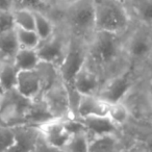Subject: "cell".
Returning <instances> with one entry per match:
<instances>
[{
    "label": "cell",
    "instance_id": "obj_26",
    "mask_svg": "<svg viewBox=\"0 0 152 152\" xmlns=\"http://www.w3.org/2000/svg\"><path fill=\"white\" fill-rule=\"evenodd\" d=\"M16 28L13 11H0V32Z\"/></svg>",
    "mask_w": 152,
    "mask_h": 152
},
{
    "label": "cell",
    "instance_id": "obj_28",
    "mask_svg": "<svg viewBox=\"0 0 152 152\" xmlns=\"http://www.w3.org/2000/svg\"><path fill=\"white\" fill-rule=\"evenodd\" d=\"M19 5V0H0V11H14Z\"/></svg>",
    "mask_w": 152,
    "mask_h": 152
},
{
    "label": "cell",
    "instance_id": "obj_3",
    "mask_svg": "<svg viewBox=\"0 0 152 152\" xmlns=\"http://www.w3.org/2000/svg\"><path fill=\"white\" fill-rule=\"evenodd\" d=\"M96 30L124 34L133 20L126 3L121 0H94Z\"/></svg>",
    "mask_w": 152,
    "mask_h": 152
},
{
    "label": "cell",
    "instance_id": "obj_16",
    "mask_svg": "<svg viewBox=\"0 0 152 152\" xmlns=\"http://www.w3.org/2000/svg\"><path fill=\"white\" fill-rule=\"evenodd\" d=\"M19 48L16 28L0 32V61H13Z\"/></svg>",
    "mask_w": 152,
    "mask_h": 152
},
{
    "label": "cell",
    "instance_id": "obj_12",
    "mask_svg": "<svg viewBox=\"0 0 152 152\" xmlns=\"http://www.w3.org/2000/svg\"><path fill=\"white\" fill-rule=\"evenodd\" d=\"M39 127L50 150L54 151H63L72 134L66 124V119L51 118L41 123Z\"/></svg>",
    "mask_w": 152,
    "mask_h": 152
},
{
    "label": "cell",
    "instance_id": "obj_2",
    "mask_svg": "<svg viewBox=\"0 0 152 152\" xmlns=\"http://www.w3.org/2000/svg\"><path fill=\"white\" fill-rule=\"evenodd\" d=\"M44 13L51 16L73 38L88 42L96 31L94 0H76L64 7Z\"/></svg>",
    "mask_w": 152,
    "mask_h": 152
},
{
    "label": "cell",
    "instance_id": "obj_20",
    "mask_svg": "<svg viewBox=\"0 0 152 152\" xmlns=\"http://www.w3.org/2000/svg\"><path fill=\"white\" fill-rule=\"evenodd\" d=\"M34 31L38 34L41 41H44L52 36L56 29V22L51 16L42 11H34Z\"/></svg>",
    "mask_w": 152,
    "mask_h": 152
},
{
    "label": "cell",
    "instance_id": "obj_29",
    "mask_svg": "<svg viewBox=\"0 0 152 152\" xmlns=\"http://www.w3.org/2000/svg\"><path fill=\"white\" fill-rule=\"evenodd\" d=\"M76 0H49L48 1V7L44 12L48 11L51 9H59V7H64L66 5L70 4V3L74 2Z\"/></svg>",
    "mask_w": 152,
    "mask_h": 152
},
{
    "label": "cell",
    "instance_id": "obj_4",
    "mask_svg": "<svg viewBox=\"0 0 152 152\" xmlns=\"http://www.w3.org/2000/svg\"><path fill=\"white\" fill-rule=\"evenodd\" d=\"M124 50L130 67L149 68L152 65V27L133 22L124 36Z\"/></svg>",
    "mask_w": 152,
    "mask_h": 152
},
{
    "label": "cell",
    "instance_id": "obj_21",
    "mask_svg": "<svg viewBox=\"0 0 152 152\" xmlns=\"http://www.w3.org/2000/svg\"><path fill=\"white\" fill-rule=\"evenodd\" d=\"M90 134L87 129L73 132L65 146L64 152H89Z\"/></svg>",
    "mask_w": 152,
    "mask_h": 152
},
{
    "label": "cell",
    "instance_id": "obj_27",
    "mask_svg": "<svg viewBox=\"0 0 152 152\" xmlns=\"http://www.w3.org/2000/svg\"><path fill=\"white\" fill-rule=\"evenodd\" d=\"M49 0H19V7H24L32 11L44 12L48 7Z\"/></svg>",
    "mask_w": 152,
    "mask_h": 152
},
{
    "label": "cell",
    "instance_id": "obj_19",
    "mask_svg": "<svg viewBox=\"0 0 152 152\" xmlns=\"http://www.w3.org/2000/svg\"><path fill=\"white\" fill-rule=\"evenodd\" d=\"M41 58L39 56L37 49L34 48H22L20 47L14 57V65L19 71L34 69L41 63Z\"/></svg>",
    "mask_w": 152,
    "mask_h": 152
},
{
    "label": "cell",
    "instance_id": "obj_14",
    "mask_svg": "<svg viewBox=\"0 0 152 152\" xmlns=\"http://www.w3.org/2000/svg\"><path fill=\"white\" fill-rule=\"evenodd\" d=\"M127 151V145L121 131L105 132L91 137L89 152Z\"/></svg>",
    "mask_w": 152,
    "mask_h": 152
},
{
    "label": "cell",
    "instance_id": "obj_25",
    "mask_svg": "<svg viewBox=\"0 0 152 152\" xmlns=\"http://www.w3.org/2000/svg\"><path fill=\"white\" fill-rule=\"evenodd\" d=\"M15 144L13 127L0 122V152H10Z\"/></svg>",
    "mask_w": 152,
    "mask_h": 152
},
{
    "label": "cell",
    "instance_id": "obj_8",
    "mask_svg": "<svg viewBox=\"0 0 152 152\" xmlns=\"http://www.w3.org/2000/svg\"><path fill=\"white\" fill-rule=\"evenodd\" d=\"M41 99L52 118L68 119L75 117L68 87L59 78L43 92Z\"/></svg>",
    "mask_w": 152,
    "mask_h": 152
},
{
    "label": "cell",
    "instance_id": "obj_24",
    "mask_svg": "<svg viewBox=\"0 0 152 152\" xmlns=\"http://www.w3.org/2000/svg\"><path fill=\"white\" fill-rule=\"evenodd\" d=\"M18 43L22 48H34L39 46L41 40L34 29H24L16 27Z\"/></svg>",
    "mask_w": 152,
    "mask_h": 152
},
{
    "label": "cell",
    "instance_id": "obj_17",
    "mask_svg": "<svg viewBox=\"0 0 152 152\" xmlns=\"http://www.w3.org/2000/svg\"><path fill=\"white\" fill-rule=\"evenodd\" d=\"M107 118L113 122V124L118 127L120 130L124 129L132 120L130 110L123 101L110 102L108 103Z\"/></svg>",
    "mask_w": 152,
    "mask_h": 152
},
{
    "label": "cell",
    "instance_id": "obj_10",
    "mask_svg": "<svg viewBox=\"0 0 152 152\" xmlns=\"http://www.w3.org/2000/svg\"><path fill=\"white\" fill-rule=\"evenodd\" d=\"M87 43L88 42L80 39L71 37L67 54L58 66L59 76L69 90H71L75 75L86 64Z\"/></svg>",
    "mask_w": 152,
    "mask_h": 152
},
{
    "label": "cell",
    "instance_id": "obj_23",
    "mask_svg": "<svg viewBox=\"0 0 152 152\" xmlns=\"http://www.w3.org/2000/svg\"><path fill=\"white\" fill-rule=\"evenodd\" d=\"M15 26L24 29H34V11L24 7H17L13 11Z\"/></svg>",
    "mask_w": 152,
    "mask_h": 152
},
{
    "label": "cell",
    "instance_id": "obj_7",
    "mask_svg": "<svg viewBox=\"0 0 152 152\" xmlns=\"http://www.w3.org/2000/svg\"><path fill=\"white\" fill-rule=\"evenodd\" d=\"M147 69L130 67L112 76L102 83L97 95L108 103L121 101Z\"/></svg>",
    "mask_w": 152,
    "mask_h": 152
},
{
    "label": "cell",
    "instance_id": "obj_13",
    "mask_svg": "<svg viewBox=\"0 0 152 152\" xmlns=\"http://www.w3.org/2000/svg\"><path fill=\"white\" fill-rule=\"evenodd\" d=\"M107 108L108 102L103 100L97 94L79 95L75 107V116L80 119L104 117L107 115Z\"/></svg>",
    "mask_w": 152,
    "mask_h": 152
},
{
    "label": "cell",
    "instance_id": "obj_18",
    "mask_svg": "<svg viewBox=\"0 0 152 152\" xmlns=\"http://www.w3.org/2000/svg\"><path fill=\"white\" fill-rule=\"evenodd\" d=\"M80 119V118H79ZM85 124L87 131L91 137L105 132H115V131H121L118 127H116L113 122L107 118V116L104 117H91V118L81 119Z\"/></svg>",
    "mask_w": 152,
    "mask_h": 152
},
{
    "label": "cell",
    "instance_id": "obj_15",
    "mask_svg": "<svg viewBox=\"0 0 152 152\" xmlns=\"http://www.w3.org/2000/svg\"><path fill=\"white\" fill-rule=\"evenodd\" d=\"M133 22L152 27V0H125Z\"/></svg>",
    "mask_w": 152,
    "mask_h": 152
},
{
    "label": "cell",
    "instance_id": "obj_9",
    "mask_svg": "<svg viewBox=\"0 0 152 152\" xmlns=\"http://www.w3.org/2000/svg\"><path fill=\"white\" fill-rule=\"evenodd\" d=\"M56 29L52 36L41 41L36 49L41 61L52 64L58 68L67 54L71 36L59 23L56 22Z\"/></svg>",
    "mask_w": 152,
    "mask_h": 152
},
{
    "label": "cell",
    "instance_id": "obj_22",
    "mask_svg": "<svg viewBox=\"0 0 152 152\" xmlns=\"http://www.w3.org/2000/svg\"><path fill=\"white\" fill-rule=\"evenodd\" d=\"M19 70L13 61H0V83L3 89H15L17 85Z\"/></svg>",
    "mask_w": 152,
    "mask_h": 152
},
{
    "label": "cell",
    "instance_id": "obj_31",
    "mask_svg": "<svg viewBox=\"0 0 152 152\" xmlns=\"http://www.w3.org/2000/svg\"><path fill=\"white\" fill-rule=\"evenodd\" d=\"M121 1H125V0H121Z\"/></svg>",
    "mask_w": 152,
    "mask_h": 152
},
{
    "label": "cell",
    "instance_id": "obj_1",
    "mask_svg": "<svg viewBox=\"0 0 152 152\" xmlns=\"http://www.w3.org/2000/svg\"><path fill=\"white\" fill-rule=\"evenodd\" d=\"M124 36L96 30L88 41L86 66L99 76L102 83L130 68L125 56Z\"/></svg>",
    "mask_w": 152,
    "mask_h": 152
},
{
    "label": "cell",
    "instance_id": "obj_5",
    "mask_svg": "<svg viewBox=\"0 0 152 152\" xmlns=\"http://www.w3.org/2000/svg\"><path fill=\"white\" fill-rule=\"evenodd\" d=\"M149 68L121 100L130 110L131 121L139 124H148L152 120V86Z\"/></svg>",
    "mask_w": 152,
    "mask_h": 152
},
{
    "label": "cell",
    "instance_id": "obj_30",
    "mask_svg": "<svg viewBox=\"0 0 152 152\" xmlns=\"http://www.w3.org/2000/svg\"><path fill=\"white\" fill-rule=\"evenodd\" d=\"M4 91H5V90L3 89V87H2V86H1V83H0V96L2 95L3 92H4Z\"/></svg>",
    "mask_w": 152,
    "mask_h": 152
},
{
    "label": "cell",
    "instance_id": "obj_11",
    "mask_svg": "<svg viewBox=\"0 0 152 152\" xmlns=\"http://www.w3.org/2000/svg\"><path fill=\"white\" fill-rule=\"evenodd\" d=\"M13 130L15 134V144L10 152L50 150L43 137L39 125L24 123L13 126Z\"/></svg>",
    "mask_w": 152,
    "mask_h": 152
},
{
    "label": "cell",
    "instance_id": "obj_6",
    "mask_svg": "<svg viewBox=\"0 0 152 152\" xmlns=\"http://www.w3.org/2000/svg\"><path fill=\"white\" fill-rule=\"evenodd\" d=\"M32 103L16 88L4 91L0 96V122L11 127L28 123Z\"/></svg>",
    "mask_w": 152,
    "mask_h": 152
}]
</instances>
